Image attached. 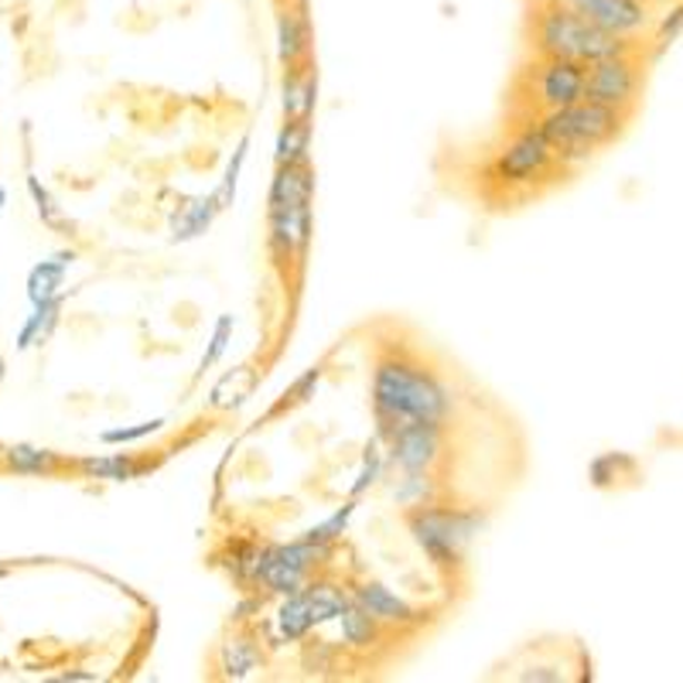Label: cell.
<instances>
[{"label": "cell", "instance_id": "6da1fadb", "mask_svg": "<svg viewBox=\"0 0 683 683\" xmlns=\"http://www.w3.org/2000/svg\"><path fill=\"white\" fill-rule=\"evenodd\" d=\"M373 418L376 438L390 441L400 428L414 421L444 424L454 414V390L434 370L414 359L383 355L373 370Z\"/></svg>", "mask_w": 683, "mask_h": 683}, {"label": "cell", "instance_id": "7a4b0ae2", "mask_svg": "<svg viewBox=\"0 0 683 683\" xmlns=\"http://www.w3.org/2000/svg\"><path fill=\"white\" fill-rule=\"evenodd\" d=\"M530 44L540 59H574L584 66L640 52L632 38L599 28L564 0H536L530 11Z\"/></svg>", "mask_w": 683, "mask_h": 683}, {"label": "cell", "instance_id": "3957f363", "mask_svg": "<svg viewBox=\"0 0 683 683\" xmlns=\"http://www.w3.org/2000/svg\"><path fill=\"white\" fill-rule=\"evenodd\" d=\"M403 520H406V530H410V536H414V543L424 551V558L444 574H454L465 564L469 546L475 543V536L489 523L485 510L444 506L441 499L438 503L403 510Z\"/></svg>", "mask_w": 683, "mask_h": 683}, {"label": "cell", "instance_id": "277c9868", "mask_svg": "<svg viewBox=\"0 0 683 683\" xmlns=\"http://www.w3.org/2000/svg\"><path fill=\"white\" fill-rule=\"evenodd\" d=\"M629 113L615 110V107H605V103H595V100H577V103H568V107H558V110H543L536 127L546 141L558 148H591L599 151L605 144H612L615 137L622 133Z\"/></svg>", "mask_w": 683, "mask_h": 683}, {"label": "cell", "instance_id": "5b68a950", "mask_svg": "<svg viewBox=\"0 0 683 683\" xmlns=\"http://www.w3.org/2000/svg\"><path fill=\"white\" fill-rule=\"evenodd\" d=\"M551 168H558V161H554V144L540 133L536 123L520 127V130L510 137V141L499 148L495 164H492L495 178L503 181L506 189L533 185V181L543 178Z\"/></svg>", "mask_w": 683, "mask_h": 683}, {"label": "cell", "instance_id": "8992f818", "mask_svg": "<svg viewBox=\"0 0 683 683\" xmlns=\"http://www.w3.org/2000/svg\"><path fill=\"white\" fill-rule=\"evenodd\" d=\"M643 89V66L640 52L632 56H612L587 66V82H584V100H595L605 107H615L622 113H632L635 100Z\"/></svg>", "mask_w": 683, "mask_h": 683}, {"label": "cell", "instance_id": "52a82bcc", "mask_svg": "<svg viewBox=\"0 0 683 683\" xmlns=\"http://www.w3.org/2000/svg\"><path fill=\"white\" fill-rule=\"evenodd\" d=\"M587 66L574 59H540L526 66V93L540 110H558L584 100Z\"/></svg>", "mask_w": 683, "mask_h": 683}, {"label": "cell", "instance_id": "ba28073f", "mask_svg": "<svg viewBox=\"0 0 683 683\" xmlns=\"http://www.w3.org/2000/svg\"><path fill=\"white\" fill-rule=\"evenodd\" d=\"M390 465L400 472H434L444 454V424L414 421L386 441Z\"/></svg>", "mask_w": 683, "mask_h": 683}, {"label": "cell", "instance_id": "9c48e42d", "mask_svg": "<svg viewBox=\"0 0 683 683\" xmlns=\"http://www.w3.org/2000/svg\"><path fill=\"white\" fill-rule=\"evenodd\" d=\"M267 222H270L267 247H270L273 260L278 263L304 260L308 243H311V202L267 209Z\"/></svg>", "mask_w": 683, "mask_h": 683}, {"label": "cell", "instance_id": "30bf717a", "mask_svg": "<svg viewBox=\"0 0 683 683\" xmlns=\"http://www.w3.org/2000/svg\"><path fill=\"white\" fill-rule=\"evenodd\" d=\"M349 599H352L355 605L366 609L373 619H380L386 629H414V625L424 622V612H418L406 599L393 595L386 584H380V581H373V577L355 581V584L349 587Z\"/></svg>", "mask_w": 683, "mask_h": 683}, {"label": "cell", "instance_id": "8fae6325", "mask_svg": "<svg viewBox=\"0 0 683 683\" xmlns=\"http://www.w3.org/2000/svg\"><path fill=\"white\" fill-rule=\"evenodd\" d=\"M564 4L612 34L635 38L650 28V4H643V0H564Z\"/></svg>", "mask_w": 683, "mask_h": 683}, {"label": "cell", "instance_id": "7c38bea8", "mask_svg": "<svg viewBox=\"0 0 683 683\" xmlns=\"http://www.w3.org/2000/svg\"><path fill=\"white\" fill-rule=\"evenodd\" d=\"M311 56V18L304 0L284 4L278 14V59L291 69Z\"/></svg>", "mask_w": 683, "mask_h": 683}, {"label": "cell", "instance_id": "4fadbf2b", "mask_svg": "<svg viewBox=\"0 0 683 683\" xmlns=\"http://www.w3.org/2000/svg\"><path fill=\"white\" fill-rule=\"evenodd\" d=\"M72 469L82 472V479H103V482H133L158 469V462H144L130 451H113V454H89V459L72 462Z\"/></svg>", "mask_w": 683, "mask_h": 683}, {"label": "cell", "instance_id": "5bb4252c", "mask_svg": "<svg viewBox=\"0 0 683 683\" xmlns=\"http://www.w3.org/2000/svg\"><path fill=\"white\" fill-rule=\"evenodd\" d=\"M215 663L225 680H247L257 666H263V646L257 643V635L250 629H237L219 643Z\"/></svg>", "mask_w": 683, "mask_h": 683}, {"label": "cell", "instance_id": "9a60e30c", "mask_svg": "<svg viewBox=\"0 0 683 683\" xmlns=\"http://www.w3.org/2000/svg\"><path fill=\"white\" fill-rule=\"evenodd\" d=\"M222 212V202L219 195H195V199H185L178 205V212L171 215V240L174 243H189V240H199L202 233L212 230L215 215Z\"/></svg>", "mask_w": 683, "mask_h": 683}, {"label": "cell", "instance_id": "2e32d148", "mask_svg": "<svg viewBox=\"0 0 683 683\" xmlns=\"http://www.w3.org/2000/svg\"><path fill=\"white\" fill-rule=\"evenodd\" d=\"M311 192H314V171L308 168V161L278 164V174H273V181H270L267 209L294 205V202H311Z\"/></svg>", "mask_w": 683, "mask_h": 683}, {"label": "cell", "instance_id": "e0dca14e", "mask_svg": "<svg viewBox=\"0 0 683 683\" xmlns=\"http://www.w3.org/2000/svg\"><path fill=\"white\" fill-rule=\"evenodd\" d=\"M339 629H342V646L352 650V653H362V650H373V646L383 643V629L386 625L349 599V605L339 615Z\"/></svg>", "mask_w": 683, "mask_h": 683}, {"label": "cell", "instance_id": "ac0fdd59", "mask_svg": "<svg viewBox=\"0 0 683 683\" xmlns=\"http://www.w3.org/2000/svg\"><path fill=\"white\" fill-rule=\"evenodd\" d=\"M76 253L72 250H62L56 253L52 260H41L31 273H28V301L31 304H41V301H52L59 298V288L66 281V270L72 267Z\"/></svg>", "mask_w": 683, "mask_h": 683}, {"label": "cell", "instance_id": "d6986e66", "mask_svg": "<svg viewBox=\"0 0 683 683\" xmlns=\"http://www.w3.org/2000/svg\"><path fill=\"white\" fill-rule=\"evenodd\" d=\"M301 66H291L284 79V120H311L314 103H318V76L314 72H298Z\"/></svg>", "mask_w": 683, "mask_h": 683}, {"label": "cell", "instance_id": "ffe728a7", "mask_svg": "<svg viewBox=\"0 0 683 683\" xmlns=\"http://www.w3.org/2000/svg\"><path fill=\"white\" fill-rule=\"evenodd\" d=\"M390 495H393L396 506L410 510V506L438 503V499H441V485H438L434 472H400V479L390 482Z\"/></svg>", "mask_w": 683, "mask_h": 683}, {"label": "cell", "instance_id": "44dd1931", "mask_svg": "<svg viewBox=\"0 0 683 683\" xmlns=\"http://www.w3.org/2000/svg\"><path fill=\"white\" fill-rule=\"evenodd\" d=\"M304 595H308V612H311L314 629L325 625V622H339L342 609L349 605V595L332 581H308Z\"/></svg>", "mask_w": 683, "mask_h": 683}, {"label": "cell", "instance_id": "7402d4cb", "mask_svg": "<svg viewBox=\"0 0 683 683\" xmlns=\"http://www.w3.org/2000/svg\"><path fill=\"white\" fill-rule=\"evenodd\" d=\"M4 465H8L11 472H21V475H52V472H59L66 462L59 459L56 451H49V448L11 444V448H4Z\"/></svg>", "mask_w": 683, "mask_h": 683}, {"label": "cell", "instance_id": "603a6c76", "mask_svg": "<svg viewBox=\"0 0 683 683\" xmlns=\"http://www.w3.org/2000/svg\"><path fill=\"white\" fill-rule=\"evenodd\" d=\"M273 625H278V635L284 643H301L304 635L314 629L311 625V612H308V595L304 587L298 591V595H288L278 609V615H273Z\"/></svg>", "mask_w": 683, "mask_h": 683}, {"label": "cell", "instance_id": "cb8c5ba5", "mask_svg": "<svg viewBox=\"0 0 683 683\" xmlns=\"http://www.w3.org/2000/svg\"><path fill=\"white\" fill-rule=\"evenodd\" d=\"M311 144V120H284L278 130V144H273V161L278 164H298L308 161Z\"/></svg>", "mask_w": 683, "mask_h": 683}, {"label": "cell", "instance_id": "d4e9b609", "mask_svg": "<svg viewBox=\"0 0 683 683\" xmlns=\"http://www.w3.org/2000/svg\"><path fill=\"white\" fill-rule=\"evenodd\" d=\"M335 663H339V646L335 643L318 640V635H314V640H308V635H304V640H301V670L304 673L322 676V673H332Z\"/></svg>", "mask_w": 683, "mask_h": 683}, {"label": "cell", "instance_id": "484cf974", "mask_svg": "<svg viewBox=\"0 0 683 683\" xmlns=\"http://www.w3.org/2000/svg\"><path fill=\"white\" fill-rule=\"evenodd\" d=\"M233 329H237V318H233V314H219V318H215V329H212V335H209V345H205V352H202V359H199V376H205V370H212L215 362L225 355V349H230V342H233Z\"/></svg>", "mask_w": 683, "mask_h": 683}, {"label": "cell", "instance_id": "4316f807", "mask_svg": "<svg viewBox=\"0 0 683 683\" xmlns=\"http://www.w3.org/2000/svg\"><path fill=\"white\" fill-rule=\"evenodd\" d=\"M247 154H250V137H240V144H237V151H233L230 164H225L222 181H219V189H215V195H219L222 209H230V205L237 202V185H240V174H243Z\"/></svg>", "mask_w": 683, "mask_h": 683}, {"label": "cell", "instance_id": "83f0119b", "mask_svg": "<svg viewBox=\"0 0 683 683\" xmlns=\"http://www.w3.org/2000/svg\"><path fill=\"white\" fill-rule=\"evenodd\" d=\"M632 469H635L632 459H625V454H619V451H609V454H599V459L587 465V475L599 489H609L612 482L622 479V472H632Z\"/></svg>", "mask_w": 683, "mask_h": 683}, {"label": "cell", "instance_id": "f1b7e54d", "mask_svg": "<svg viewBox=\"0 0 683 683\" xmlns=\"http://www.w3.org/2000/svg\"><path fill=\"white\" fill-rule=\"evenodd\" d=\"M380 479H383V454H380V438H376L366 444V451H362V465H359V475L352 482V499L366 495Z\"/></svg>", "mask_w": 683, "mask_h": 683}, {"label": "cell", "instance_id": "f546056e", "mask_svg": "<svg viewBox=\"0 0 683 683\" xmlns=\"http://www.w3.org/2000/svg\"><path fill=\"white\" fill-rule=\"evenodd\" d=\"M352 513H355V499H349V503H342V506H339L329 520H322L318 526L304 530V540H314V543H335V540H342V533L349 530Z\"/></svg>", "mask_w": 683, "mask_h": 683}, {"label": "cell", "instance_id": "4dcf8cb0", "mask_svg": "<svg viewBox=\"0 0 683 683\" xmlns=\"http://www.w3.org/2000/svg\"><path fill=\"white\" fill-rule=\"evenodd\" d=\"M168 421L164 418H151V421H141V424H130V428H113V431H103L100 441L103 444H137V441H144L151 434H158Z\"/></svg>", "mask_w": 683, "mask_h": 683}, {"label": "cell", "instance_id": "1f68e13d", "mask_svg": "<svg viewBox=\"0 0 683 683\" xmlns=\"http://www.w3.org/2000/svg\"><path fill=\"white\" fill-rule=\"evenodd\" d=\"M683 34V4H673L660 14V24H656V52H666L670 44Z\"/></svg>", "mask_w": 683, "mask_h": 683}, {"label": "cell", "instance_id": "d6a6232c", "mask_svg": "<svg viewBox=\"0 0 683 683\" xmlns=\"http://www.w3.org/2000/svg\"><path fill=\"white\" fill-rule=\"evenodd\" d=\"M28 192H31V199H34V209H38L41 222H49V225H62V212H59L56 199L49 195V189H44L34 174H28Z\"/></svg>", "mask_w": 683, "mask_h": 683}, {"label": "cell", "instance_id": "836d02e7", "mask_svg": "<svg viewBox=\"0 0 683 683\" xmlns=\"http://www.w3.org/2000/svg\"><path fill=\"white\" fill-rule=\"evenodd\" d=\"M318 383H322V366H311L298 383H294V390L291 393H284V400L273 406V414H281L284 406H291V403H308L311 396H314V390H318Z\"/></svg>", "mask_w": 683, "mask_h": 683}, {"label": "cell", "instance_id": "e575fe53", "mask_svg": "<svg viewBox=\"0 0 683 683\" xmlns=\"http://www.w3.org/2000/svg\"><path fill=\"white\" fill-rule=\"evenodd\" d=\"M62 680H76V683H93V680H97V673H86V670H69V673H62Z\"/></svg>", "mask_w": 683, "mask_h": 683}, {"label": "cell", "instance_id": "d590c367", "mask_svg": "<svg viewBox=\"0 0 683 683\" xmlns=\"http://www.w3.org/2000/svg\"><path fill=\"white\" fill-rule=\"evenodd\" d=\"M4 202H8V192H4V189H0V209H4Z\"/></svg>", "mask_w": 683, "mask_h": 683}, {"label": "cell", "instance_id": "8d00e7d4", "mask_svg": "<svg viewBox=\"0 0 683 683\" xmlns=\"http://www.w3.org/2000/svg\"><path fill=\"white\" fill-rule=\"evenodd\" d=\"M0 462H4V448H0Z\"/></svg>", "mask_w": 683, "mask_h": 683}, {"label": "cell", "instance_id": "74e56055", "mask_svg": "<svg viewBox=\"0 0 683 683\" xmlns=\"http://www.w3.org/2000/svg\"><path fill=\"white\" fill-rule=\"evenodd\" d=\"M643 4H656V0H643Z\"/></svg>", "mask_w": 683, "mask_h": 683}, {"label": "cell", "instance_id": "f35d334b", "mask_svg": "<svg viewBox=\"0 0 683 683\" xmlns=\"http://www.w3.org/2000/svg\"><path fill=\"white\" fill-rule=\"evenodd\" d=\"M4 574H8V571H4V568H0V577H4Z\"/></svg>", "mask_w": 683, "mask_h": 683}]
</instances>
